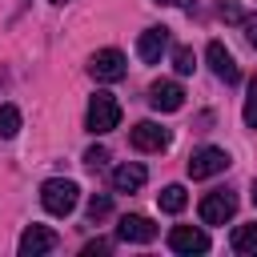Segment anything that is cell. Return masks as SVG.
<instances>
[{
    "label": "cell",
    "instance_id": "4fadbf2b",
    "mask_svg": "<svg viewBox=\"0 0 257 257\" xmlns=\"http://www.w3.org/2000/svg\"><path fill=\"white\" fill-rule=\"evenodd\" d=\"M145 181H149V173H145V165H137V161L112 169V193H137Z\"/></svg>",
    "mask_w": 257,
    "mask_h": 257
},
{
    "label": "cell",
    "instance_id": "277c9868",
    "mask_svg": "<svg viewBox=\"0 0 257 257\" xmlns=\"http://www.w3.org/2000/svg\"><path fill=\"white\" fill-rule=\"evenodd\" d=\"M88 72H92V80L112 84V80H120V76L128 72V60H124V52H120V48H100V52H92Z\"/></svg>",
    "mask_w": 257,
    "mask_h": 257
},
{
    "label": "cell",
    "instance_id": "52a82bcc",
    "mask_svg": "<svg viewBox=\"0 0 257 257\" xmlns=\"http://www.w3.org/2000/svg\"><path fill=\"white\" fill-rule=\"evenodd\" d=\"M169 52V28L165 24H153V28H145L141 32V40H137V56L145 60V64H161V56Z\"/></svg>",
    "mask_w": 257,
    "mask_h": 257
},
{
    "label": "cell",
    "instance_id": "3957f363",
    "mask_svg": "<svg viewBox=\"0 0 257 257\" xmlns=\"http://www.w3.org/2000/svg\"><path fill=\"white\" fill-rule=\"evenodd\" d=\"M233 161H229V153L225 149H217V145H205V149H197L193 157H189V177L193 181H205V177H217V173H225Z\"/></svg>",
    "mask_w": 257,
    "mask_h": 257
},
{
    "label": "cell",
    "instance_id": "5b68a950",
    "mask_svg": "<svg viewBox=\"0 0 257 257\" xmlns=\"http://www.w3.org/2000/svg\"><path fill=\"white\" fill-rule=\"evenodd\" d=\"M201 221L205 225H225L233 213H237V197L229 193V189H213V193H205L201 197Z\"/></svg>",
    "mask_w": 257,
    "mask_h": 257
},
{
    "label": "cell",
    "instance_id": "603a6c76",
    "mask_svg": "<svg viewBox=\"0 0 257 257\" xmlns=\"http://www.w3.org/2000/svg\"><path fill=\"white\" fill-rule=\"evenodd\" d=\"M108 249V241H92V245H84V257H92V253H104Z\"/></svg>",
    "mask_w": 257,
    "mask_h": 257
},
{
    "label": "cell",
    "instance_id": "7a4b0ae2",
    "mask_svg": "<svg viewBox=\"0 0 257 257\" xmlns=\"http://www.w3.org/2000/svg\"><path fill=\"white\" fill-rule=\"evenodd\" d=\"M76 201H80V189H76V181L52 177V181H44V185H40V205H44L52 217H68V213L76 209Z\"/></svg>",
    "mask_w": 257,
    "mask_h": 257
},
{
    "label": "cell",
    "instance_id": "6da1fadb",
    "mask_svg": "<svg viewBox=\"0 0 257 257\" xmlns=\"http://www.w3.org/2000/svg\"><path fill=\"white\" fill-rule=\"evenodd\" d=\"M116 124H120V104H116V96H112V92H96V96L88 100L84 128H88L92 137H104V133H112Z\"/></svg>",
    "mask_w": 257,
    "mask_h": 257
},
{
    "label": "cell",
    "instance_id": "484cf974",
    "mask_svg": "<svg viewBox=\"0 0 257 257\" xmlns=\"http://www.w3.org/2000/svg\"><path fill=\"white\" fill-rule=\"evenodd\" d=\"M52 4H68V0H52Z\"/></svg>",
    "mask_w": 257,
    "mask_h": 257
},
{
    "label": "cell",
    "instance_id": "9c48e42d",
    "mask_svg": "<svg viewBox=\"0 0 257 257\" xmlns=\"http://www.w3.org/2000/svg\"><path fill=\"white\" fill-rule=\"evenodd\" d=\"M205 60H209V68H213V76H217V80H225V84H237V80H241L237 60H233V52H229L221 40H213V44L205 48Z\"/></svg>",
    "mask_w": 257,
    "mask_h": 257
},
{
    "label": "cell",
    "instance_id": "2e32d148",
    "mask_svg": "<svg viewBox=\"0 0 257 257\" xmlns=\"http://www.w3.org/2000/svg\"><path fill=\"white\" fill-rule=\"evenodd\" d=\"M16 133H20V108L0 104V137H16Z\"/></svg>",
    "mask_w": 257,
    "mask_h": 257
},
{
    "label": "cell",
    "instance_id": "9a60e30c",
    "mask_svg": "<svg viewBox=\"0 0 257 257\" xmlns=\"http://www.w3.org/2000/svg\"><path fill=\"white\" fill-rule=\"evenodd\" d=\"M157 201H161L165 213H181V209L189 205V193H185V185H165V189L157 193Z\"/></svg>",
    "mask_w": 257,
    "mask_h": 257
},
{
    "label": "cell",
    "instance_id": "7c38bea8",
    "mask_svg": "<svg viewBox=\"0 0 257 257\" xmlns=\"http://www.w3.org/2000/svg\"><path fill=\"white\" fill-rule=\"evenodd\" d=\"M149 104H153L157 112H177V108L185 104V88H181L177 80H157V84L149 88Z\"/></svg>",
    "mask_w": 257,
    "mask_h": 257
},
{
    "label": "cell",
    "instance_id": "ffe728a7",
    "mask_svg": "<svg viewBox=\"0 0 257 257\" xmlns=\"http://www.w3.org/2000/svg\"><path fill=\"white\" fill-rule=\"evenodd\" d=\"M217 16H221L225 24H241V20H245V12H241L237 0H221V4H217Z\"/></svg>",
    "mask_w": 257,
    "mask_h": 257
},
{
    "label": "cell",
    "instance_id": "8fae6325",
    "mask_svg": "<svg viewBox=\"0 0 257 257\" xmlns=\"http://www.w3.org/2000/svg\"><path fill=\"white\" fill-rule=\"evenodd\" d=\"M56 249V233L48 225H28L20 233V257H40V253H52Z\"/></svg>",
    "mask_w": 257,
    "mask_h": 257
},
{
    "label": "cell",
    "instance_id": "ac0fdd59",
    "mask_svg": "<svg viewBox=\"0 0 257 257\" xmlns=\"http://www.w3.org/2000/svg\"><path fill=\"white\" fill-rule=\"evenodd\" d=\"M108 209H112V197H108V193H92V197H88V217H92V221L108 217Z\"/></svg>",
    "mask_w": 257,
    "mask_h": 257
},
{
    "label": "cell",
    "instance_id": "8992f818",
    "mask_svg": "<svg viewBox=\"0 0 257 257\" xmlns=\"http://www.w3.org/2000/svg\"><path fill=\"white\" fill-rule=\"evenodd\" d=\"M169 249L181 253V257L209 253V233H205V229H193V225H177V229L169 233Z\"/></svg>",
    "mask_w": 257,
    "mask_h": 257
},
{
    "label": "cell",
    "instance_id": "30bf717a",
    "mask_svg": "<svg viewBox=\"0 0 257 257\" xmlns=\"http://www.w3.org/2000/svg\"><path fill=\"white\" fill-rule=\"evenodd\" d=\"M116 237L128 241V245H149V241L157 237V225H153L149 217H141V213H124L120 225H116Z\"/></svg>",
    "mask_w": 257,
    "mask_h": 257
},
{
    "label": "cell",
    "instance_id": "d4e9b609",
    "mask_svg": "<svg viewBox=\"0 0 257 257\" xmlns=\"http://www.w3.org/2000/svg\"><path fill=\"white\" fill-rule=\"evenodd\" d=\"M253 205H257V181H253Z\"/></svg>",
    "mask_w": 257,
    "mask_h": 257
},
{
    "label": "cell",
    "instance_id": "44dd1931",
    "mask_svg": "<svg viewBox=\"0 0 257 257\" xmlns=\"http://www.w3.org/2000/svg\"><path fill=\"white\" fill-rule=\"evenodd\" d=\"M104 161H108V153H104L100 145H92V149L84 153V165H88V169H104Z\"/></svg>",
    "mask_w": 257,
    "mask_h": 257
},
{
    "label": "cell",
    "instance_id": "ba28073f",
    "mask_svg": "<svg viewBox=\"0 0 257 257\" xmlns=\"http://www.w3.org/2000/svg\"><path fill=\"white\" fill-rule=\"evenodd\" d=\"M128 141L141 153H161V149H169V128H161L157 120H141V124H133Z\"/></svg>",
    "mask_w": 257,
    "mask_h": 257
},
{
    "label": "cell",
    "instance_id": "d6986e66",
    "mask_svg": "<svg viewBox=\"0 0 257 257\" xmlns=\"http://www.w3.org/2000/svg\"><path fill=\"white\" fill-rule=\"evenodd\" d=\"M241 116H245V124H249V128H257V76L249 80V96H245V108H241Z\"/></svg>",
    "mask_w": 257,
    "mask_h": 257
},
{
    "label": "cell",
    "instance_id": "e0dca14e",
    "mask_svg": "<svg viewBox=\"0 0 257 257\" xmlns=\"http://www.w3.org/2000/svg\"><path fill=\"white\" fill-rule=\"evenodd\" d=\"M173 68H177L181 76H189V72L197 68V56H193V48H173Z\"/></svg>",
    "mask_w": 257,
    "mask_h": 257
},
{
    "label": "cell",
    "instance_id": "cb8c5ba5",
    "mask_svg": "<svg viewBox=\"0 0 257 257\" xmlns=\"http://www.w3.org/2000/svg\"><path fill=\"white\" fill-rule=\"evenodd\" d=\"M157 4H185V0H157Z\"/></svg>",
    "mask_w": 257,
    "mask_h": 257
},
{
    "label": "cell",
    "instance_id": "7402d4cb",
    "mask_svg": "<svg viewBox=\"0 0 257 257\" xmlns=\"http://www.w3.org/2000/svg\"><path fill=\"white\" fill-rule=\"evenodd\" d=\"M241 28H245V40L257 48V12H253V16H245V20H241Z\"/></svg>",
    "mask_w": 257,
    "mask_h": 257
},
{
    "label": "cell",
    "instance_id": "5bb4252c",
    "mask_svg": "<svg viewBox=\"0 0 257 257\" xmlns=\"http://www.w3.org/2000/svg\"><path fill=\"white\" fill-rule=\"evenodd\" d=\"M229 245H233V253H241V257H257V221H253V225H237L233 237H229Z\"/></svg>",
    "mask_w": 257,
    "mask_h": 257
}]
</instances>
